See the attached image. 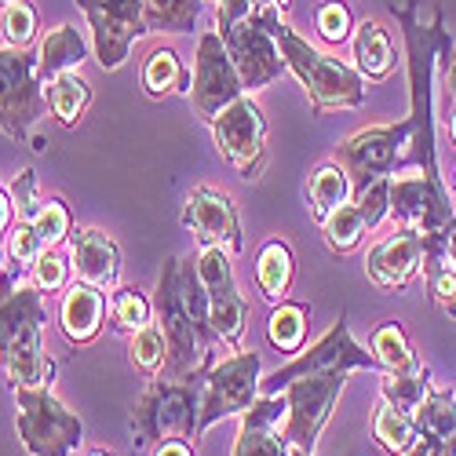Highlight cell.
<instances>
[{"mask_svg": "<svg viewBox=\"0 0 456 456\" xmlns=\"http://www.w3.org/2000/svg\"><path fill=\"white\" fill-rule=\"evenodd\" d=\"M322 234H325V241H329L332 252L347 256V252H354V248L362 245V238L369 234V226H365L358 205L347 201V205H339L336 212H329V216L322 219Z\"/></svg>", "mask_w": 456, "mask_h": 456, "instance_id": "cell-32", "label": "cell"}, {"mask_svg": "<svg viewBox=\"0 0 456 456\" xmlns=\"http://www.w3.org/2000/svg\"><path fill=\"white\" fill-rule=\"evenodd\" d=\"M420 274H424V281L431 289V299L438 303L449 318H456V271L449 267V259L435 263V267H424Z\"/></svg>", "mask_w": 456, "mask_h": 456, "instance_id": "cell-41", "label": "cell"}, {"mask_svg": "<svg viewBox=\"0 0 456 456\" xmlns=\"http://www.w3.org/2000/svg\"><path fill=\"white\" fill-rule=\"evenodd\" d=\"M307 194H311V212L322 223L329 212H336L339 205H347L354 198V186H351V175L344 168H339L336 161H329V165H318L311 172Z\"/></svg>", "mask_w": 456, "mask_h": 456, "instance_id": "cell-29", "label": "cell"}, {"mask_svg": "<svg viewBox=\"0 0 456 456\" xmlns=\"http://www.w3.org/2000/svg\"><path fill=\"white\" fill-rule=\"evenodd\" d=\"M241 95H248V92L238 77V66H234L231 52H226L223 37L216 29L201 33L198 55H194V85H190V102H194V110L205 121H212L219 110H226Z\"/></svg>", "mask_w": 456, "mask_h": 456, "instance_id": "cell-15", "label": "cell"}, {"mask_svg": "<svg viewBox=\"0 0 456 456\" xmlns=\"http://www.w3.org/2000/svg\"><path fill=\"white\" fill-rule=\"evenodd\" d=\"M351 201L358 205V212H362V219H365L369 231H376V226L391 216V179H376V183H369L365 190H358Z\"/></svg>", "mask_w": 456, "mask_h": 456, "instance_id": "cell-39", "label": "cell"}, {"mask_svg": "<svg viewBox=\"0 0 456 456\" xmlns=\"http://www.w3.org/2000/svg\"><path fill=\"white\" fill-rule=\"evenodd\" d=\"M449 456H456V435L449 438Z\"/></svg>", "mask_w": 456, "mask_h": 456, "instance_id": "cell-52", "label": "cell"}, {"mask_svg": "<svg viewBox=\"0 0 456 456\" xmlns=\"http://www.w3.org/2000/svg\"><path fill=\"white\" fill-rule=\"evenodd\" d=\"M314 26L325 45H344L354 37V15L344 0H322L314 8Z\"/></svg>", "mask_w": 456, "mask_h": 456, "instance_id": "cell-37", "label": "cell"}, {"mask_svg": "<svg viewBox=\"0 0 456 456\" xmlns=\"http://www.w3.org/2000/svg\"><path fill=\"white\" fill-rule=\"evenodd\" d=\"M194 73H190L179 59L175 48H154L142 62V88L150 99H165V95H190Z\"/></svg>", "mask_w": 456, "mask_h": 456, "instance_id": "cell-23", "label": "cell"}, {"mask_svg": "<svg viewBox=\"0 0 456 456\" xmlns=\"http://www.w3.org/2000/svg\"><path fill=\"white\" fill-rule=\"evenodd\" d=\"M278 45L285 66L296 73V81L307 88L311 110L314 113H332V110H358L365 102V77L325 52H318L307 37H299L289 22H278Z\"/></svg>", "mask_w": 456, "mask_h": 456, "instance_id": "cell-3", "label": "cell"}, {"mask_svg": "<svg viewBox=\"0 0 456 456\" xmlns=\"http://www.w3.org/2000/svg\"><path fill=\"white\" fill-rule=\"evenodd\" d=\"M307 322H311V311L307 303H292V299H281L274 303V311L267 318V339L271 347L285 358L299 354L307 347Z\"/></svg>", "mask_w": 456, "mask_h": 456, "instance_id": "cell-25", "label": "cell"}, {"mask_svg": "<svg viewBox=\"0 0 456 456\" xmlns=\"http://www.w3.org/2000/svg\"><path fill=\"white\" fill-rule=\"evenodd\" d=\"M452 190H456V175H452Z\"/></svg>", "mask_w": 456, "mask_h": 456, "instance_id": "cell-54", "label": "cell"}, {"mask_svg": "<svg viewBox=\"0 0 456 456\" xmlns=\"http://www.w3.org/2000/svg\"><path fill=\"white\" fill-rule=\"evenodd\" d=\"M69 263L77 281H88L102 292H113L121 281V248L95 226H81L69 234Z\"/></svg>", "mask_w": 456, "mask_h": 456, "instance_id": "cell-19", "label": "cell"}, {"mask_svg": "<svg viewBox=\"0 0 456 456\" xmlns=\"http://www.w3.org/2000/svg\"><path fill=\"white\" fill-rule=\"evenodd\" d=\"M106 311H110V303H106L102 289H95L88 281H73L59 303V329L73 347H88V344H95L106 325Z\"/></svg>", "mask_w": 456, "mask_h": 456, "instance_id": "cell-20", "label": "cell"}, {"mask_svg": "<svg viewBox=\"0 0 456 456\" xmlns=\"http://www.w3.org/2000/svg\"><path fill=\"white\" fill-rule=\"evenodd\" d=\"M409 150H412V121L402 118L398 125H379L351 135L347 142L336 146L332 161L351 175L354 194L365 190L376 179H391L409 165Z\"/></svg>", "mask_w": 456, "mask_h": 456, "instance_id": "cell-7", "label": "cell"}, {"mask_svg": "<svg viewBox=\"0 0 456 456\" xmlns=\"http://www.w3.org/2000/svg\"><path fill=\"white\" fill-rule=\"evenodd\" d=\"M33 231H37V238L45 241V248H59L62 241H69L73 216H69L66 201L62 198H48L41 205V212H37V219H33Z\"/></svg>", "mask_w": 456, "mask_h": 456, "instance_id": "cell-36", "label": "cell"}, {"mask_svg": "<svg viewBox=\"0 0 456 456\" xmlns=\"http://www.w3.org/2000/svg\"><path fill=\"white\" fill-rule=\"evenodd\" d=\"M198 278L208 296V322L226 351H241V336L248 325V299L234 281V256L226 248H201L194 256Z\"/></svg>", "mask_w": 456, "mask_h": 456, "instance_id": "cell-12", "label": "cell"}, {"mask_svg": "<svg viewBox=\"0 0 456 456\" xmlns=\"http://www.w3.org/2000/svg\"><path fill=\"white\" fill-rule=\"evenodd\" d=\"M372 438H376V445L384 452L402 456L412 445V438H416V420L409 412H402V409H395L387 402H379L376 412H372Z\"/></svg>", "mask_w": 456, "mask_h": 456, "instance_id": "cell-30", "label": "cell"}, {"mask_svg": "<svg viewBox=\"0 0 456 456\" xmlns=\"http://www.w3.org/2000/svg\"><path fill=\"white\" fill-rule=\"evenodd\" d=\"M212 135L219 154L234 165L241 179H259L267 165V118L252 95L234 99L212 118Z\"/></svg>", "mask_w": 456, "mask_h": 456, "instance_id": "cell-13", "label": "cell"}, {"mask_svg": "<svg viewBox=\"0 0 456 456\" xmlns=\"http://www.w3.org/2000/svg\"><path fill=\"white\" fill-rule=\"evenodd\" d=\"M267 4L285 8V0H216V33H226L231 26H238L241 19H248L252 12L267 8Z\"/></svg>", "mask_w": 456, "mask_h": 456, "instance_id": "cell-43", "label": "cell"}, {"mask_svg": "<svg viewBox=\"0 0 456 456\" xmlns=\"http://www.w3.org/2000/svg\"><path fill=\"white\" fill-rule=\"evenodd\" d=\"M37 29H41V19H37V8L29 0H12L0 15V33H4V48H29Z\"/></svg>", "mask_w": 456, "mask_h": 456, "instance_id": "cell-35", "label": "cell"}, {"mask_svg": "<svg viewBox=\"0 0 456 456\" xmlns=\"http://www.w3.org/2000/svg\"><path fill=\"white\" fill-rule=\"evenodd\" d=\"M45 113L48 95L37 77V55L29 48H0V132L26 142Z\"/></svg>", "mask_w": 456, "mask_h": 456, "instance_id": "cell-9", "label": "cell"}, {"mask_svg": "<svg viewBox=\"0 0 456 456\" xmlns=\"http://www.w3.org/2000/svg\"><path fill=\"white\" fill-rule=\"evenodd\" d=\"M88 456H113L110 449H88Z\"/></svg>", "mask_w": 456, "mask_h": 456, "instance_id": "cell-50", "label": "cell"}, {"mask_svg": "<svg viewBox=\"0 0 456 456\" xmlns=\"http://www.w3.org/2000/svg\"><path fill=\"white\" fill-rule=\"evenodd\" d=\"M128 358H132V365H135L142 376H150V379H154V376L165 369V362H168V344H165V332H161L158 322H150V325H142V329L132 332Z\"/></svg>", "mask_w": 456, "mask_h": 456, "instance_id": "cell-33", "label": "cell"}, {"mask_svg": "<svg viewBox=\"0 0 456 456\" xmlns=\"http://www.w3.org/2000/svg\"><path fill=\"white\" fill-rule=\"evenodd\" d=\"M205 0H142L150 33H186L194 29Z\"/></svg>", "mask_w": 456, "mask_h": 456, "instance_id": "cell-31", "label": "cell"}, {"mask_svg": "<svg viewBox=\"0 0 456 456\" xmlns=\"http://www.w3.org/2000/svg\"><path fill=\"white\" fill-rule=\"evenodd\" d=\"M285 395H259L252 409L241 412V428L234 438V456H289L285 442Z\"/></svg>", "mask_w": 456, "mask_h": 456, "instance_id": "cell-18", "label": "cell"}, {"mask_svg": "<svg viewBox=\"0 0 456 456\" xmlns=\"http://www.w3.org/2000/svg\"><path fill=\"white\" fill-rule=\"evenodd\" d=\"M445 92H449V102H456V55L445 66Z\"/></svg>", "mask_w": 456, "mask_h": 456, "instance_id": "cell-47", "label": "cell"}, {"mask_svg": "<svg viewBox=\"0 0 456 456\" xmlns=\"http://www.w3.org/2000/svg\"><path fill=\"white\" fill-rule=\"evenodd\" d=\"M369 351H372V358L379 362V369H384V372H405V369L420 365V358H416V347H412V339H409V332H405L402 322L376 325L372 336H369Z\"/></svg>", "mask_w": 456, "mask_h": 456, "instance_id": "cell-26", "label": "cell"}, {"mask_svg": "<svg viewBox=\"0 0 456 456\" xmlns=\"http://www.w3.org/2000/svg\"><path fill=\"white\" fill-rule=\"evenodd\" d=\"M183 226L201 248H226L231 256H238L245 248L241 238V219L234 201L216 186H194L183 201Z\"/></svg>", "mask_w": 456, "mask_h": 456, "instance_id": "cell-16", "label": "cell"}, {"mask_svg": "<svg viewBox=\"0 0 456 456\" xmlns=\"http://www.w3.org/2000/svg\"><path fill=\"white\" fill-rule=\"evenodd\" d=\"M329 369H344V372L372 369V372H384V369H379V362L372 358V351L362 347L358 339L351 336V325H347L344 314L329 325V332L322 339H314L311 347H303L299 354H292L281 369L263 376L259 379V395H281V387L292 384V379L311 376V372H329Z\"/></svg>", "mask_w": 456, "mask_h": 456, "instance_id": "cell-8", "label": "cell"}, {"mask_svg": "<svg viewBox=\"0 0 456 456\" xmlns=\"http://www.w3.org/2000/svg\"><path fill=\"white\" fill-rule=\"evenodd\" d=\"M379 379H384V384H379V402H387L409 416L431 395V369L424 362L416 369H405V372H384Z\"/></svg>", "mask_w": 456, "mask_h": 456, "instance_id": "cell-28", "label": "cell"}, {"mask_svg": "<svg viewBox=\"0 0 456 456\" xmlns=\"http://www.w3.org/2000/svg\"><path fill=\"white\" fill-rule=\"evenodd\" d=\"M259 379H263V362L256 351H238L231 358L216 362L205 372V387H201L198 438L212 424L226 420V416H241L245 409H252L259 398Z\"/></svg>", "mask_w": 456, "mask_h": 456, "instance_id": "cell-11", "label": "cell"}, {"mask_svg": "<svg viewBox=\"0 0 456 456\" xmlns=\"http://www.w3.org/2000/svg\"><path fill=\"white\" fill-rule=\"evenodd\" d=\"M154 456H198V449L190 445L186 438H168V442H161L154 449Z\"/></svg>", "mask_w": 456, "mask_h": 456, "instance_id": "cell-46", "label": "cell"}, {"mask_svg": "<svg viewBox=\"0 0 456 456\" xmlns=\"http://www.w3.org/2000/svg\"><path fill=\"white\" fill-rule=\"evenodd\" d=\"M45 95H48L52 118H59V125H66V128L77 125L92 106V85L81 77V69L62 73V77H55L52 85H45Z\"/></svg>", "mask_w": 456, "mask_h": 456, "instance_id": "cell-27", "label": "cell"}, {"mask_svg": "<svg viewBox=\"0 0 456 456\" xmlns=\"http://www.w3.org/2000/svg\"><path fill=\"white\" fill-rule=\"evenodd\" d=\"M292 278H296V256L289 248V241L281 238H271L267 245L259 248V259H256V285L259 292L267 296L271 303H281L292 289Z\"/></svg>", "mask_w": 456, "mask_h": 456, "instance_id": "cell-24", "label": "cell"}, {"mask_svg": "<svg viewBox=\"0 0 456 456\" xmlns=\"http://www.w3.org/2000/svg\"><path fill=\"white\" fill-rule=\"evenodd\" d=\"M45 292L19 263L0 267V369L8 387H52L55 362L45 354Z\"/></svg>", "mask_w": 456, "mask_h": 456, "instance_id": "cell-2", "label": "cell"}, {"mask_svg": "<svg viewBox=\"0 0 456 456\" xmlns=\"http://www.w3.org/2000/svg\"><path fill=\"white\" fill-rule=\"evenodd\" d=\"M15 431L29 456H73L85 442L81 416L66 409L52 387L15 391Z\"/></svg>", "mask_w": 456, "mask_h": 456, "instance_id": "cell-5", "label": "cell"}, {"mask_svg": "<svg viewBox=\"0 0 456 456\" xmlns=\"http://www.w3.org/2000/svg\"><path fill=\"white\" fill-rule=\"evenodd\" d=\"M281 12H285L281 4H267V8L252 12L248 19H241L238 26H231L226 33H219L226 52H231V59H234V66H238V77H241L248 95L274 85L289 69L285 59H281V45H278Z\"/></svg>", "mask_w": 456, "mask_h": 456, "instance_id": "cell-6", "label": "cell"}, {"mask_svg": "<svg viewBox=\"0 0 456 456\" xmlns=\"http://www.w3.org/2000/svg\"><path fill=\"white\" fill-rule=\"evenodd\" d=\"M15 201H12V190H4V183H0V241H8V231L15 226Z\"/></svg>", "mask_w": 456, "mask_h": 456, "instance_id": "cell-45", "label": "cell"}, {"mask_svg": "<svg viewBox=\"0 0 456 456\" xmlns=\"http://www.w3.org/2000/svg\"><path fill=\"white\" fill-rule=\"evenodd\" d=\"M110 318L121 332H135L154 322V303L132 285H118L110 292Z\"/></svg>", "mask_w": 456, "mask_h": 456, "instance_id": "cell-34", "label": "cell"}, {"mask_svg": "<svg viewBox=\"0 0 456 456\" xmlns=\"http://www.w3.org/2000/svg\"><path fill=\"white\" fill-rule=\"evenodd\" d=\"M154 318L168 344L165 365L172 379L205 376L216 365L212 354H216V344H223V339L216 336L208 322V296L198 278L194 259H179V256L165 259V267L158 274Z\"/></svg>", "mask_w": 456, "mask_h": 456, "instance_id": "cell-1", "label": "cell"}, {"mask_svg": "<svg viewBox=\"0 0 456 456\" xmlns=\"http://www.w3.org/2000/svg\"><path fill=\"white\" fill-rule=\"evenodd\" d=\"M289 456H318V452H303V449H292Z\"/></svg>", "mask_w": 456, "mask_h": 456, "instance_id": "cell-51", "label": "cell"}, {"mask_svg": "<svg viewBox=\"0 0 456 456\" xmlns=\"http://www.w3.org/2000/svg\"><path fill=\"white\" fill-rule=\"evenodd\" d=\"M85 59H88V41L77 26L62 22L37 48V77H41V85H52L62 73H77Z\"/></svg>", "mask_w": 456, "mask_h": 456, "instance_id": "cell-21", "label": "cell"}, {"mask_svg": "<svg viewBox=\"0 0 456 456\" xmlns=\"http://www.w3.org/2000/svg\"><path fill=\"white\" fill-rule=\"evenodd\" d=\"M77 8L88 15L95 59L102 69H121L132 45L150 33L142 0H77Z\"/></svg>", "mask_w": 456, "mask_h": 456, "instance_id": "cell-14", "label": "cell"}, {"mask_svg": "<svg viewBox=\"0 0 456 456\" xmlns=\"http://www.w3.org/2000/svg\"><path fill=\"white\" fill-rule=\"evenodd\" d=\"M424 267V238L416 231H398L369 248L365 256V274L379 292H402L412 285V278Z\"/></svg>", "mask_w": 456, "mask_h": 456, "instance_id": "cell-17", "label": "cell"}, {"mask_svg": "<svg viewBox=\"0 0 456 456\" xmlns=\"http://www.w3.org/2000/svg\"><path fill=\"white\" fill-rule=\"evenodd\" d=\"M351 48H354V69L362 73L365 81H387L395 77L398 69V52L391 45L387 29L379 26L376 19H365L354 26V37H351Z\"/></svg>", "mask_w": 456, "mask_h": 456, "instance_id": "cell-22", "label": "cell"}, {"mask_svg": "<svg viewBox=\"0 0 456 456\" xmlns=\"http://www.w3.org/2000/svg\"><path fill=\"white\" fill-rule=\"evenodd\" d=\"M201 387L205 376L190 379H161L154 376L139 395L132 409V435L135 445H161L168 438H194L198 442V420H201Z\"/></svg>", "mask_w": 456, "mask_h": 456, "instance_id": "cell-4", "label": "cell"}, {"mask_svg": "<svg viewBox=\"0 0 456 456\" xmlns=\"http://www.w3.org/2000/svg\"><path fill=\"white\" fill-rule=\"evenodd\" d=\"M445 256H449V267L456 271V226H452V234H449V241H445Z\"/></svg>", "mask_w": 456, "mask_h": 456, "instance_id": "cell-48", "label": "cell"}, {"mask_svg": "<svg viewBox=\"0 0 456 456\" xmlns=\"http://www.w3.org/2000/svg\"><path fill=\"white\" fill-rule=\"evenodd\" d=\"M347 376L344 369H329V372H311V376H299L292 384L281 387L289 416H285V442L292 449L303 452H314L318 438L329 424V416L347 387Z\"/></svg>", "mask_w": 456, "mask_h": 456, "instance_id": "cell-10", "label": "cell"}, {"mask_svg": "<svg viewBox=\"0 0 456 456\" xmlns=\"http://www.w3.org/2000/svg\"><path fill=\"white\" fill-rule=\"evenodd\" d=\"M445 125H449V139L456 142V102H449V118H445Z\"/></svg>", "mask_w": 456, "mask_h": 456, "instance_id": "cell-49", "label": "cell"}, {"mask_svg": "<svg viewBox=\"0 0 456 456\" xmlns=\"http://www.w3.org/2000/svg\"><path fill=\"white\" fill-rule=\"evenodd\" d=\"M8 4H12V0H0V12H4V8H8Z\"/></svg>", "mask_w": 456, "mask_h": 456, "instance_id": "cell-53", "label": "cell"}, {"mask_svg": "<svg viewBox=\"0 0 456 456\" xmlns=\"http://www.w3.org/2000/svg\"><path fill=\"white\" fill-rule=\"evenodd\" d=\"M69 274H73V263L59 252V248H45L41 259L29 267V278L33 285L41 289L45 296H55V292H66L69 289Z\"/></svg>", "mask_w": 456, "mask_h": 456, "instance_id": "cell-38", "label": "cell"}, {"mask_svg": "<svg viewBox=\"0 0 456 456\" xmlns=\"http://www.w3.org/2000/svg\"><path fill=\"white\" fill-rule=\"evenodd\" d=\"M45 252V241L37 238L29 219H15V226L8 231V263H19L22 271H29Z\"/></svg>", "mask_w": 456, "mask_h": 456, "instance_id": "cell-40", "label": "cell"}, {"mask_svg": "<svg viewBox=\"0 0 456 456\" xmlns=\"http://www.w3.org/2000/svg\"><path fill=\"white\" fill-rule=\"evenodd\" d=\"M402 456H449V438L416 428V438H412V445Z\"/></svg>", "mask_w": 456, "mask_h": 456, "instance_id": "cell-44", "label": "cell"}, {"mask_svg": "<svg viewBox=\"0 0 456 456\" xmlns=\"http://www.w3.org/2000/svg\"><path fill=\"white\" fill-rule=\"evenodd\" d=\"M12 201H15V216L19 219H37V212H41V198H37V172L33 168H22L12 183Z\"/></svg>", "mask_w": 456, "mask_h": 456, "instance_id": "cell-42", "label": "cell"}]
</instances>
